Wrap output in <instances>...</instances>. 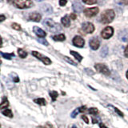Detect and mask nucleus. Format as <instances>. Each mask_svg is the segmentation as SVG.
I'll return each mask as SVG.
<instances>
[{"label": "nucleus", "mask_w": 128, "mask_h": 128, "mask_svg": "<svg viewBox=\"0 0 128 128\" xmlns=\"http://www.w3.org/2000/svg\"><path fill=\"white\" fill-rule=\"evenodd\" d=\"M42 24L48 30H50V32H53V33H55V32H58L62 30V28L60 26L59 24L54 22L51 18H45L43 20Z\"/></svg>", "instance_id": "f257e3e1"}, {"label": "nucleus", "mask_w": 128, "mask_h": 128, "mask_svg": "<svg viewBox=\"0 0 128 128\" xmlns=\"http://www.w3.org/2000/svg\"><path fill=\"white\" fill-rule=\"evenodd\" d=\"M115 17V13L113 10L108 9L103 11V13L101 14V18H100V22L102 24H108L110 23L113 19Z\"/></svg>", "instance_id": "f03ea898"}, {"label": "nucleus", "mask_w": 128, "mask_h": 128, "mask_svg": "<svg viewBox=\"0 0 128 128\" xmlns=\"http://www.w3.org/2000/svg\"><path fill=\"white\" fill-rule=\"evenodd\" d=\"M11 3L19 9H27L33 6V2L30 0H14Z\"/></svg>", "instance_id": "7ed1b4c3"}, {"label": "nucleus", "mask_w": 128, "mask_h": 128, "mask_svg": "<svg viewBox=\"0 0 128 128\" xmlns=\"http://www.w3.org/2000/svg\"><path fill=\"white\" fill-rule=\"evenodd\" d=\"M31 54L33 56H34L35 58H37L38 59L41 60V61L44 64H45V65H50V64H51V60L48 57H46V56H44L42 54H40L39 52L34 50V51L31 52Z\"/></svg>", "instance_id": "20e7f679"}, {"label": "nucleus", "mask_w": 128, "mask_h": 128, "mask_svg": "<svg viewBox=\"0 0 128 128\" xmlns=\"http://www.w3.org/2000/svg\"><path fill=\"white\" fill-rule=\"evenodd\" d=\"M94 68L97 70L98 72L105 74L106 76L110 75V70L108 69V67L103 63H96L94 65Z\"/></svg>", "instance_id": "39448f33"}, {"label": "nucleus", "mask_w": 128, "mask_h": 128, "mask_svg": "<svg viewBox=\"0 0 128 128\" xmlns=\"http://www.w3.org/2000/svg\"><path fill=\"white\" fill-rule=\"evenodd\" d=\"M114 34V29L113 27L111 26H106V28H104V29L102 30L101 32V36L105 39H108L110 38L112 35Z\"/></svg>", "instance_id": "423d86ee"}, {"label": "nucleus", "mask_w": 128, "mask_h": 128, "mask_svg": "<svg viewBox=\"0 0 128 128\" xmlns=\"http://www.w3.org/2000/svg\"><path fill=\"white\" fill-rule=\"evenodd\" d=\"M82 30L86 34H92L94 31V26L91 22H86L82 23Z\"/></svg>", "instance_id": "0eeeda50"}, {"label": "nucleus", "mask_w": 128, "mask_h": 128, "mask_svg": "<svg viewBox=\"0 0 128 128\" xmlns=\"http://www.w3.org/2000/svg\"><path fill=\"white\" fill-rule=\"evenodd\" d=\"M98 11H99V10L98 7L86 8V9L84 10V14L88 18H91L97 14L98 13Z\"/></svg>", "instance_id": "6e6552de"}, {"label": "nucleus", "mask_w": 128, "mask_h": 128, "mask_svg": "<svg viewBox=\"0 0 128 128\" xmlns=\"http://www.w3.org/2000/svg\"><path fill=\"white\" fill-rule=\"evenodd\" d=\"M72 42H73L74 46L81 48V47H83L84 44H85V40H84L82 37L77 35V36H74V38H73Z\"/></svg>", "instance_id": "1a4fd4ad"}, {"label": "nucleus", "mask_w": 128, "mask_h": 128, "mask_svg": "<svg viewBox=\"0 0 128 128\" xmlns=\"http://www.w3.org/2000/svg\"><path fill=\"white\" fill-rule=\"evenodd\" d=\"M90 46L92 50H98V48L99 47V45H100V42H99V40L97 37H94V38H92L90 40Z\"/></svg>", "instance_id": "9d476101"}, {"label": "nucleus", "mask_w": 128, "mask_h": 128, "mask_svg": "<svg viewBox=\"0 0 128 128\" xmlns=\"http://www.w3.org/2000/svg\"><path fill=\"white\" fill-rule=\"evenodd\" d=\"M29 20L30 21H33V22H40V20L42 18V16L38 12H32L29 14Z\"/></svg>", "instance_id": "9b49d317"}, {"label": "nucleus", "mask_w": 128, "mask_h": 128, "mask_svg": "<svg viewBox=\"0 0 128 128\" xmlns=\"http://www.w3.org/2000/svg\"><path fill=\"white\" fill-rule=\"evenodd\" d=\"M33 31L34 32V34L40 38L46 37V33L45 31H44L42 29H41V28H39L38 26H36L33 27Z\"/></svg>", "instance_id": "f8f14e48"}, {"label": "nucleus", "mask_w": 128, "mask_h": 128, "mask_svg": "<svg viewBox=\"0 0 128 128\" xmlns=\"http://www.w3.org/2000/svg\"><path fill=\"white\" fill-rule=\"evenodd\" d=\"M118 38L122 42H128V30H124L119 32Z\"/></svg>", "instance_id": "ddd939ff"}, {"label": "nucleus", "mask_w": 128, "mask_h": 128, "mask_svg": "<svg viewBox=\"0 0 128 128\" xmlns=\"http://www.w3.org/2000/svg\"><path fill=\"white\" fill-rule=\"evenodd\" d=\"M72 8H73V10L75 13H80L82 10L83 6L79 2H74L73 3V5H72Z\"/></svg>", "instance_id": "4468645a"}, {"label": "nucleus", "mask_w": 128, "mask_h": 128, "mask_svg": "<svg viewBox=\"0 0 128 128\" xmlns=\"http://www.w3.org/2000/svg\"><path fill=\"white\" fill-rule=\"evenodd\" d=\"M61 22H62V25H63L64 26H66V27H69V26H70V20L69 17H68L67 15L64 16V17L62 18Z\"/></svg>", "instance_id": "2eb2a0df"}, {"label": "nucleus", "mask_w": 128, "mask_h": 128, "mask_svg": "<svg viewBox=\"0 0 128 128\" xmlns=\"http://www.w3.org/2000/svg\"><path fill=\"white\" fill-rule=\"evenodd\" d=\"M42 10L45 12L46 14H51L52 12H53V9H52V7L48 5V4H45V5H43L42 6Z\"/></svg>", "instance_id": "dca6fc26"}, {"label": "nucleus", "mask_w": 128, "mask_h": 128, "mask_svg": "<svg viewBox=\"0 0 128 128\" xmlns=\"http://www.w3.org/2000/svg\"><path fill=\"white\" fill-rule=\"evenodd\" d=\"M52 38H53L54 41L62 42V41H64V40L66 39V37H65V35H64L63 34H58V35L53 36V37H52Z\"/></svg>", "instance_id": "f3484780"}, {"label": "nucleus", "mask_w": 128, "mask_h": 128, "mask_svg": "<svg viewBox=\"0 0 128 128\" xmlns=\"http://www.w3.org/2000/svg\"><path fill=\"white\" fill-rule=\"evenodd\" d=\"M108 51H109V50H108L107 46H103L102 48L101 51H100V55H101L102 58H105V57H106L107 54H108Z\"/></svg>", "instance_id": "a211bd4d"}, {"label": "nucleus", "mask_w": 128, "mask_h": 128, "mask_svg": "<svg viewBox=\"0 0 128 128\" xmlns=\"http://www.w3.org/2000/svg\"><path fill=\"white\" fill-rule=\"evenodd\" d=\"M70 54H71V55H73L74 57L76 59H77L78 62H81L82 60V56L78 53V52L74 51V50H70Z\"/></svg>", "instance_id": "6ab92c4d"}, {"label": "nucleus", "mask_w": 128, "mask_h": 128, "mask_svg": "<svg viewBox=\"0 0 128 128\" xmlns=\"http://www.w3.org/2000/svg\"><path fill=\"white\" fill-rule=\"evenodd\" d=\"M0 54L2 56V58H6V59H8V60H10L14 56V53H3V52H0Z\"/></svg>", "instance_id": "aec40b11"}, {"label": "nucleus", "mask_w": 128, "mask_h": 128, "mask_svg": "<svg viewBox=\"0 0 128 128\" xmlns=\"http://www.w3.org/2000/svg\"><path fill=\"white\" fill-rule=\"evenodd\" d=\"M2 114H4L5 116H7V117H9V118L13 117V113H12L11 110H10V109H4L2 110Z\"/></svg>", "instance_id": "412c9836"}, {"label": "nucleus", "mask_w": 128, "mask_h": 128, "mask_svg": "<svg viewBox=\"0 0 128 128\" xmlns=\"http://www.w3.org/2000/svg\"><path fill=\"white\" fill-rule=\"evenodd\" d=\"M34 102L35 103L38 104V105H40V106H45L46 104V100L44 99V98H36V99H34Z\"/></svg>", "instance_id": "4be33fe9"}, {"label": "nucleus", "mask_w": 128, "mask_h": 128, "mask_svg": "<svg viewBox=\"0 0 128 128\" xmlns=\"http://www.w3.org/2000/svg\"><path fill=\"white\" fill-rule=\"evenodd\" d=\"M18 54L19 55V57L20 58H25L26 56H27V52L25 51L23 49H18Z\"/></svg>", "instance_id": "5701e85b"}, {"label": "nucleus", "mask_w": 128, "mask_h": 128, "mask_svg": "<svg viewBox=\"0 0 128 128\" xmlns=\"http://www.w3.org/2000/svg\"><path fill=\"white\" fill-rule=\"evenodd\" d=\"M8 106H9V102L6 98H4L3 101L0 103V109H6Z\"/></svg>", "instance_id": "b1692460"}, {"label": "nucleus", "mask_w": 128, "mask_h": 128, "mask_svg": "<svg viewBox=\"0 0 128 128\" xmlns=\"http://www.w3.org/2000/svg\"><path fill=\"white\" fill-rule=\"evenodd\" d=\"M50 97H51L52 100H53V101H55L56 98H57V97L58 96V92H57V91L53 90V91H50Z\"/></svg>", "instance_id": "393cba45"}, {"label": "nucleus", "mask_w": 128, "mask_h": 128, "mask_svg": "<svg viewBox=\"0 0 128 128\" xmlns=\"http://www.w3.org/2000/svg\"><path fill=\"white\" fill-rule=\"evenodd\" d=\"M98 110L97 108L92 107V108H90L89 109V113L92 115H96L98 114Z\"/></svg>", "instance_id": "a878e982"}, {"label": "nucleus", "mask_w": 128, "mask_h": 128, "mask_svg": "<svg viewBox=\"0 0 128 128\" xmlns=\"http://www.w3.org/2000/svg\"><path fill=\"white\" fill-rule=\"evenodd\" d=\"M11 26H12V28H13V29H14V30H21V29H22V28H21V26H20L19 24L16 23V22L12 23Z\"/></svg>", "instance_id": "bb28decb"}, {"label": "nucleus", "mask_w": 128, "mask_h": 128, "mask_svg": "<svg viewBox=\"0 0 128 128\" xmlns=\"http://www.w3.org/2000/svg\"><path fill=\"white\" fill-rule=\"evenodd\" d=\"M64 59H65V61H66L67 62H69L70 64H71V65H73V66H77V64H76V62H74L73 60L70 59L69 57H64Z\"/></svg>", "instance_id": "cd10ccee"}, {"label": "nucleus", "mask_w": 128, "mask_h": 128, "mask_svg": "<svg viewBox=\"0 0 128 128\" xmlns=\"http://www.w3.org/2000/svg\"><path fill=\"white\" fill-rule=\"evenodd\" d=\"M37 41L40 43H42V45H45V46H48L49 45V43H48V42L46 41V40L45 38H38Z\"/></svg>", "instance_id": "c85d7f7f"}, {"label": "nucleus", "mask_w": 128, "mask_h": 128, "mask_svg": "<svg viewBox=\"0 0 128 128\" xmlns=\"http://www.w3.org/2000/svg\"><path fill=\"white\" fill-rule=\"evenodd\" d=\"M78 113H80V112H79V110H78V108H76V109L71 113V117H72V118H75V117H76V115H77Z\"/></svg>", "instance_id": "c756f323"}, {"label": "nucleus", "mask_w": 128, "mask_h": 128, "mask_svg": "<svg viewBox=\"0 0 128 128\" xmlns=\"http://www.w3.org/2000/svg\"><path fill=\"white\" fill-rule=\"evenodd\" d=\"M36 128H52V125L50 124L49 122H47L46 126H37Z\"/></svg>", "instance_id": "7c9ffc66"}, {"label": "nucleus", "mask_w": 128, "mask_h": 128, "mask_svg": "<svg viewBox=\"0 0 128 128\" xmlns=\"http://www.w3.org/2000/svg\"><path fill=\"white\" fill-rule=\"evenodd\" d=\"M114 108V110H115V112H116V113H117L119 116H121V117H123V113H122V111H120L118 109V108H116V107H113Z\"/></svg>", "instance_id": "2f4dec72"}, {"label": "nucleus", "mask_w": 128, "mask_h": 128, "mask_svg": "<svg viewBox=\"0 0 128 128\" xmlns=\"http://www.w3.org/2000/svg\"><path fill=\"white\" fill-rule=\"evenodd\" d=\"M82 2L85 4H90V5H92V4H95L96 2H97L96 1H94V0H93V1H86V0H83Z\"/></svg>", "instance_id": "473e14b6"}, {"label": "nucleus", "mask_w": 128, "mask_h": 128, "mask_svg": "<svg viewBox=\"0 0 128 128\" xmlns=\"http://www.w3.org/2000/svg\"><path fill=\"white\" fill-rule=\"evenodd\" d=\"M82 118L85 121V122L86 123V124H88L89 123V120H88V118H87V117L86 115H82Z\"/></svg>", "instance_id": "72a5a7b5"}, {"label": "nucleus", "mask_w": 128, "mask_h": 128, "mask_svg": "<svg viewBox=\"0 0 128 128\" xmlns=\"http://www.w3.org/2000/svg\"><path fill=\"white\" fill-rule=\"evenodd\" d=\"M124 55L128 58V45L126 46V47L125 48V50H124Z\"/></svg>", "instance_id": "f704fd0d"}, {"label": "nucleus", "mask_w": 128, "mask_h": 128, "mask_svg": "<svg viewBox=\"0 0 128 128\" xmlns=\"http://www.w3.org/2000/svg\"><path fill=\"white\" fill-rule=\"evenodd\" d=\"M66 2H67L66 1H62V0H61V1H59V5L61 6H63L66 5Z\"/></svg>", "instance_id": "c9c22d12"}, {"label": "nucleus", "mask_w": 128, "mask_h": 128, "mask_svg": "<svg viewBox=\"0 0 128 128\" xmlns=\"http://www.w3.org/2000/svg\"><path fill=\"white\" fill-rule=\"evenodd\" d=\"M5 19H6V16H5V15H3V14H1V15H0V22H2V21H4Z\"/></svg>", "instance_id": "e433bc0d"}, {"label": "nucleus", "mask_w": 128, "mask_h": 128, "mask_svg": "<svg viewBox=\"0 0 128 128\" xmlns=\"http://www.w3.org/2000/svg\"><path fill=\"white\" fill-rule=\"evenodd\" d=\"M70 18H71V19L74 20V19H76V14H74V13H72V14H70Z\"/></svg>", "instance_id": "4c0bfd02"}, {"label": "nucleus", "mask_w": 128, "mask_h": 128, "mask_svg": "<svg viewBox=\"0 0 128 128\" xmlns=\"http://www.w3.org/2000/svg\"><path fill=\"white\" fill-rule=\"evenodd\" d=\"M99 127L100 128H108V127H106L105 125H104L103 123H99Z\"/></svg>", "instance_id": "58836bf2"}, {"label": "nucleus", "mask_w": 128, "mask_h": 128, "mask_svg": "<svg viewBox=\"0 0 128 128\" xmlns=\"http://www.w3.org/2000/svg\"><path fill=\"white\" fill-rule=\"evenodd\" d=\"M2 38L0 37V47L2 46Z\"/></svg>", "instance_id": "ea45409f"}, {"label": "nucleus", "mask_w": 128, "mask_h": 128, "mask_svg": "<svg viewBox=\"0 0 128 128\" xmlns=\"http://www.w3.org/2000/svg\"><path fill=\"white\" fill-rule=\"evenodd\" d=\"M121 3H122V4H128V1H122Z\"/></svg>", "instance_id": "a19ab883"}, {"label": "nucleus", "mask_w": 128, "mask_h": 128, "mask_svg": "<svg viewBox=\"0 0 128 128\" xmlns=\"http://www.w3.org/2000/svg\"><path fill=\"white\" fill-rule=\"evenodd\" d=\"M126 78H127V79H128V70H127V71H126Z\"/></svg>", "instance_id": "79ce46f5"}, {"label": "nucleus", "mask_w": 128, "mask_h": 128, "mask_svg": "<svg viewBox=\"0 0 128 128\" xmlns=\"http://www.w3.org/2000/svg\"><path fill=\"white\" fill-rule=\"evenodd\" d=\"M72 128H77V127H76L75 126H72Z\"/></svg>", "instance_id": "37998d69"}, {"label": "nucleus", "mask_w": 128, "mask_h": 128, "mask_svg": "<svg viewBox=\"0 0 128 128\" xmlns=\"http://www.w3.org/2000/svg\"><path fill=\"white\" fill-rule=\"evenodd\" d=\"M1 63H2V61H1V60H0V65H1Z\"/></svg>", "instance_id": "c03bdc74"}, {"label": "nucleus", "mask_w": 128, "mask_h": 128, "mask_svg": "<svg viewBox=\"0 0 128 128\" xmlns=\"http://www.w3.org/2000/svg\"><path fill=\"white\" fill-rule=\"evenodd\" d=\"M0 127H1V125H0Z\"/></svg>", "instance_id": "a18cd8bd"}]
</instances>
